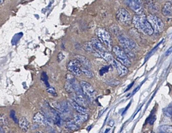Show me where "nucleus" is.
<instances>
[{
    "label": "nucleus",
    "mask_w": 172,
    "mask_h": 133,
    "mask_svg": "<svg viewBox=\"0 0 172 133\" xmlns=\"http://www.w3.org/2000/svg\"><path fill=\"white\" fill-rule=\"evenodd\" d=\"M132 23L138 31L145 35L152 36L153 34L154 30L143 13L134 15L132 18Z\"/></svg>",
    "instance_id": "obj_1"
},
{
    "label": "nucleus",
    "mask_w": 172,
    "mask_h": 133,
    "mask_svg": "<svg viewBox=\"0 0 172 133\" xmlns=\"http://www.w3.org/2000/svg\"><path fill=\"white\" fill-rule=\"evenodd\" d=\"M111 30L114 34L117 36V38L118 39V42L125 51L130 52L131 49L136 47V43L135 42L125 36L124 34L121 33L119 32L118 27L114 26Z\"/></svg>",
    "instance_id": "obj_2"
},
{
    "label": "nucleus",
    "mask_w": 172,
    "mask_h": 133,
    "mask_svg": "<svg viewBox=\"0 0 172 133\" xmlns=\"http://www.w3.org/2000/svg\"><path fill=\"white\" fill-rule=\"evenodd\" d=\"M96 34L98 39L104 45L105 49L108 50L112 49V39L110 34L108 31L104 28H97L96 30Z\"/></svg>",
    "instance_id": "obj_3"
},
{
    "label": "nucleus",
    "mask_w": 172,
    "mask_h": 133,
    "mask_svg": "<svg viewBox=\"0 0 172 133\" xmlns=\"http://www.w3.org/2000/svg\"><path fill=\"white\" fill-rule=\"evenodd\" d=\"M116 18L119 23L124 26H129L132 23V18L125 8H119L116 13Z\"/></svg>",
    "instance_id": "obj_4"
},
{
    "label": "nucleus",
    "mask_w": 172,
    "mask_h": 133,
    "mask_svg": "<svg viewBox=\"0 0 172 133\" xmlns=\"http://www.w3.org/2000/svg\"><path fill=\"white\" fill-rule=\"evenodd\" d=\"M112 50L117 56V60H118V62H120L127 67L131 65V62L123 49L118 46H115L112 48Z\"/></svg>",
    "instance_id": "obj_5"
},
{
    "label": "nucleus",
    "mask_w": 172,
    "mask_h": 133,
    "mask_svg": "<svg viewBox=\"0 0 172 133\" xmlns=\"http://www.w3.org/2000/svg\"><path fill=\"white\" fill-rule=\"evenodd\" d=\"M148 21L151 24L155 32L159 33L164 30V24L161 18L156 16L153 14H150L147 17Z\"/></svg>",
    "instance_id": "obj_6"
},
{
    "label": "nucleus",
    "mask_w": 172,
    "mask_h": 133,
    "mask_svg": "<svg viewBox=\"0 0 172 133\" xmlns=\"http://www.w3.org/2000/svg\"><path fill=\"white\" fill-rule=\"evenodd\" d=\"M80 83L84 96L91 100L94 99L96 97V92L92 85L85 81H82Z\"/></svg>",
    "instance_id": "obj_7"
},
{
    "label": "nucleus",
    "mask_w": 172,
    "mask_h": 133,
    "mask_svg": "<svg viewBox=\"0 0 172 133\" xmlns=\"http://www.w3.org/2000/svg\"><path fill=\"white\" fill-rule=\"evenodd\" d=\"M82 65L77 59H73L69 62L67 65V69L71 74L75 76H80L82 74Z\"/></svg>",
    "instance_id": "obj_8"
},
{
    "label": "nucleus",
    "mask_w": 172,
    "mask_h": 133,
    "mask_svg": "<svg viewBox=\"0 0 172 133\" xmlns=\"http://www.w3.org/2000/svg\"><path fill=\"white\" fill-rule=\"evenodd\" d=\"M126 4L137 14H143L141 0H125Z\"/></svg>",
    "instance_id": "obj_9"
},
{
    "label": "nucleus",
    "mask_w": 172,
    "mask_h": 133,
    "mask_svg": "<svg viewBox=\"0 0 172 133\" xmlns=\"http://www.w3.org/2000/svg\"><path fill=\"white\" fill-rule=\"evenodd\" d=\"M114 66H115L118 73V76L123 77L128 73V70L127 66L123 65L121 62H118V60H114L112 62Z\"/></svg>",
    "instance_id": "obj_10"
},
{
    "label": "nucleus",
    "mask_w": 172,
    "mask_h": 133,
    "mask_svg": "<svg viewBox=\"0 0 172 133\" xmlns=\"http://www.w3.org/2000/svg\"><path fill=\"white\" fill-rule=\"evenodd\" d=\"M90 42H91L93 49H94V52H99V51H101V52L107 51V49H105V47L100 42L98 39H96V38H92Z\"/></svg>",
    "instance_id": "obj_11"
},
{
    "label": "nucleus",
    "mask_w": 172,
    "mask_h": 133,
    "mask_svg": "<svg viewBox=\"0 0 172 133\" xmlns=\"http://www.w3.org/2000/svg\"><path fill=\"white\" fill-rule=\"evenodd\" d=\"M93 54L96 57H100L104 59L105 61L108 62H112L114 61V59L112 54H110L107 51H105V52H95Z\"/></svg>",
    "instance_id": "obj_12"
},
{
    "label": "nucleus",
    "mask_w": 172,
    "mask_h": 133,
    "mask_svg": "<svg viewBox=\"0 0 172 133\" xmlns=\"http://www.w3.org/2000/svg\"><path fill=\"white\" fill-rule=\"evenodd\" d=\"M33 121L37 123L46 125L49 123V119L41 112H37L33 117Z\"/></svg>",
    "instance_id": "obj_13"
},
{
    "label": "nucleus",
    "mask_w": 172,
    "mask_h": 133,
    "mask_svg": "<svg viewBox=\"0 0 172 133\" xmlns=\"http://www.w3.org/2000/svg\"><path fill=\"white\" fill-rule=\"evenodd\" d=\"M89 118V115L88 114L78 113L74 116V120L78 125H80L86 122Z\"/></svg>",
    "instance_id": "obj_14"
},
{
    "label": "nucleus",
    "mask_w": 172,
    "mask_h": 133,
    "mask_svg": "<svg viewBox=\"0 0 172 133\" xmlns=\"http://www.w3.org/2000/svg\"><path fill=\"white\" fill-rule=\"evenodd\" d=\"M162 13L164 16H172V3L170 2H166L162 9Z\"/></svg>",
    "instance_id": "obj_15"
},
{
    "label": "nucleus",
    "mask_w": 172,
    "mask_h": 133,
    "mask_svg": "<svg viewBox=\"0 0 172 133\" xmlns=\"http://www.w3.org/2000/svg\"><path fill=\"white\" fill-rule=\"evenodd\" d=\"M75 59L80 62L82 66H85L86 68L90 69L91 68V62L86 57L81 55H76L75 56Z\"/></svg>",
    "instance_id": "obj_16"
},
{
    "label": "nucleus",
    "mask_w": 172,
    "mask_h": 133,
    "mask_svg": "<svg viewBox=\"0 0 172 133\" xmlns=\"http://www.w3.org/2000/svg\"><path fill=\"white\" fill-rule=\"evenodd\" d=\"M73 101L83 107L85 108V107L88 105V102L86 101V99L85 98L84 95H77L74 94Z\"/></svg>",
    "instance_id": "obj_17"
},
{
    "label": "nucleus",
    "mask_w": 172,
    "mask_h": 133,
    "mask_svg": "<svg viewBox=\"0 0 172 133\" xmlns=\"http://www.w3.org/2000/svg\"><path fill=\"white\" fill-rule=\"evenodd\" d=\"M18 124L20 128L22 131H27L29 127V122L25 117H21L18 120Z\"/></svg>",
    "instance_id": "obj_18"
},
{
    "label": "nucleus",
    "mask_w": 172,
    "mask_h": 133,
    "mask_svg": "<svg viewBox=\"0 0 172 133\" xmlns=\"http://www.w3.org/2000/svg\"><path fill=\"white\" fill-rule=\"evenodd\" d=\"M71 104L73 108L79 113L88 114V110L86 108L83 107L81 105H79L76 102H75L73 100L71 101Z\"/></svg>",
    "instance_id": "obj_19"
},
{
    "label": "nucleus",
    "mask_w": 172,
    "mask_h": 133,
    "mask_svg": "<svg viewBox=\"0 0 172 133\" xmlns=\"http://www.w3.org/2000/svg\"><path fill=\"white\" fill-rule=\"evenodd\" d=\"M51 112L53 116V120L54 121V123L57 125H60L62 123V118L58 112L54 109H52Z\"/></svg>",
    "instance_id": "obj_20"
},
{
    "label": "nucleus",
    "mask_w": 172,
    "mask_h": 133,
    "mask_svg": "<svg viewBox=\"0 0 172 133\" xmlns=\"http://www.w3.org/2000/svg\"><path fill=\"white\" fill-rule=\"evenodd\" d=\"M66 127L71 131H76L79 129V127L75 121L69 120L66 122Z\"/></svg>",
    "instance_id": "obj_21"
},
{
    "label": "nucleus",
    "mask_w": 172,
    "mask_h": 133,
    "mask_svg": "<svg viewBox=\"0 0 172 133\" xmlns=\"http://www.w3.org/2000/svg\"><path fill=\"white\" fill-rule=\"evenodd\" d=\"M81 69L82 73H83L87 78H92L94 76L93 73L89 68H86L85 66H81Z\"/></svg>",
    "instance_id": "obj_22"
},
{
    "label": "nucleus",
    "mask_w": 172,
    "mask_h": 133,
    "mask_svg": "<svg viewBox=\"0 0 172 133\" xmlns=\"http://www.w3.org/2000/svg\"><path fill=\"white\" fill-rule=\"evenodd\" d=\"M65 89L69 94H74L75 91L73 89V86L72 83L66 80V82L65 84Z\"/></svg>",
    "instance_id": "obj_23"
},
{
    "label": "nucleus",
    "mask_w": 172,
    "mask_h": 133,
    "mask_svg": "<svg viewBox=\"0 0 172 133\" xmlns=\"http://www.w3.org/2000/svg\"><path fill=\"white\" fill-rule=\"evenodd\" d=\"M160 133H172V126L171 125H163L160 127Z\"/></svg>",
    "instance_id": "obj_24"
},
{
    "label": "nucleus",
    "mask_w": 172,
    "mask_h": 133,
    "mask_svg": "<svg viewBox=\"0 0 172 133\" xmlns=\"http://www.w3.org/2000/svg\"><path fill=\"white\" fill-rule=\"evenodd\" d=\"M83 48L87 52L91 53L92 54H93L94 52V49L92 45L91 42H88L84 43L83 45Z\"/></svg>",
    "instance_id": "obj_25"
},
{
    "label": "nucleus",
    "mask_w": 172,
    "mask_h": 133,
    "mask_svg": "<svg viewBox=\"0 0 172 133\" xmlns=\"http://www.w3.org/2000/svg\"><path fill=\"white\" fill-rule=\"evenodd\" d=\"M163 112L164 113V114L168 117H172V107H167L164 108L163 110Z\"/></svg>",
    "instance_id": "obj_26"
},
{
    "label": "nucleus",
    "mask_w": 172,
    "mask_h": 133,
    "mask_svg": "<svg viewBox=\"0 0 172 133\" xmlns=\"http://www.w3.org/2000/svg\"><path fill=\"white\" fill-rule=\"evenodd\" d=\"M41 79H42L43 81L44 82V83L47 86H49L48 78H47V75L46 74L45 72H43L42 75H41Z\"/></svg>",
    "instance_id": "obj_27"
},
{
    "label": "nucleus",
    "mask_w": 172,
    "mask_h": 133,
    "mask_svg": "<svg viewBox=\"0 0 172 133\" xmlns=\"http://www.w3.org/2000/svg\"><path fill=\"white\" fill-rule=\"evenodd\" d=\"M10 116L16 123H18V118H17L16 117V114H15V112L14 110H12L11 111Z\"/></svg>",
    "instance_id": "obj_28"
},
{
    "label": "nucleus",
    "mask_w": 172,
    "mask_h": 133,
    "mask_svg": "<svg viewBox=\"0 0 172 133\" xmlns=\"http://www.w3.org/2000/svg\"><path fill=\"white\" fill-rule=\"evenodd\" d=\"M47 92H49V94L52 95L53 96H57V94L56 92L55 89H54V88H49L47 89Z\"/></svg>",
    "instance_id": "obj_29"
},
{
    "label": "nucleus",
    "mask_w": 172,
    "mask_h": 133,
    "mask_svg": "<svg viewBox=\"0 0 172 133\" xmlns=\"http://www.w3.org/2000/svg\"><path fill=\"white\" fill-rule=\"evenodd\" d=\"M119 82L118 81H116V80H114V79H111V80H110V81H108L107 84L109 85L110 86H117L119 84Z\"/></svg>",
    "instance_id": "obj_30"
},
{
    "label": "nucleus",
    "mask_w": 172,
    "mask_h": 133,
    "mask_svg": "<svg viewBox=\"0 0 172 133\" xmlns=\"http://www.w3.org/2000/svg\"><path fill=\"white\" fill-rule=\"evenodd\" d=\"M64 58H65L64 55L62 53V52H60L58 55V56H57V58H58L59 62H60V61L63 60Z\"/></svg>",
    "instance_id": "obj_31"
},
{
    "label": "nucleus",
    "mask_w": 172,
    "mask_h": 133,
    "mask_svg": "<svg viewBox=\"0 0 172 133\" xmlns=\"http://www.w3.org/2000/svg\"><path fill=\"white\" fill-rule=\"evenodd\" d=\"M108 71V67L105 66V67L101 68V69L100 70V74L101 75H104V73H106Z\"/></svg>",
    "instance_id": "obj_32"
},
{
    "label": "nucleus",
    "mask_w": 172,
    "mask_h": 133,
    "mask_svg": "<svg viewBox=\"0 0 172 133\" xmlns=\"http://www.w3.org/2000/svg\"><path fill=\"white\" fill-rule=\"evenodd\" d=\"M156 117L155 116H153V117H151V118L149 119V123L150 124H153V122H154V121L156 120Z\"/></svg>",
    "instance_id": "obj_33"
},
{
    "label": "nucleus",
    "mask_w": 172,
    "mask_h": 133,
    "mask_svg": "<svg viewBox=\"0 0 172 133\" xmlns=\"http://www.w3.org/2000/svg\"><path fill=\"white\" fill-rule=\"evenodd\" d=\"M172 52V46L171 47H170L169 49H168V50L166 51V56H169V55H170V53Z\"/></svg>",
    "instance_id": "obj_34"
},
{
    "label": "nucleus",
    "mask_w": 172,
    "mask_h": 133,
    "mask_svg": "<svg viewBox=\"0 0 172 133\" xmlns=\"http://www.w3.org/2000/svg\"><path fill=\"white\" fill-rule=\"evenodd\" d=\"M114 121L111 120L109 121V124H109L110 127H113V125H114Z\"/></svg>",
    "instance_id": "obj_35"
},
{
    "label": "nucleus",
    "mask_w": 172,
    "mask_h": 133,
    "mask_svg": "<svg viewBox=\"0 0 172 133\" xmlns=\"http://www.w3.org/2000/svg\"><path fill=\"white\" fill-rule=\"evenodd\" d=\"M140 88V86H138V87H137V88H135V90H134V91H133V94H134L135 92H136L137 91H138V90H139V88Z\"/></svg>",
    "instance_id": "obj_36"
},
{
    "label": "nucleus",
    "mask_w": 172,
    "mask_h": 133,
    "mask_svg": "<svg viewBox=\"0 0 172 133\" xmlns=\"http://www.w3.org/2000/svg\"><path fill=\"white\" fill-rule=\"evenodd\" d=\"M134 84V82L133 83H131V84L130 85V86H128V88H127V90L125 91H128L130 89V88H131V86H133V85Z\"/></svg>",
    "instance_id": "obj_37"
},
{
    "label": "nucleus",
    "mask_w": 172,
    "mask_h": 133,
    "mask_svg": "<svg viewBox=\"0 0 172 133\" xmlns=\"http://www.w3.org/2000/svg\"><path fill=\"white\" fill-rule=\"evenodd\" d=\"M131 105V103H130V104H129V105H128L127 106V108H125V110H124V111L123 114H124V113H125V112L127 111V109H128V107H129V105Z\"/></svg>",
    "instance_id": "obj_38"
},
{
    "label": "nucleus",
    "mask_w": 172,
    "mask_h": 133,
    "mask_svg": "<svg viewBox=\"0 0 172 133\" xmlns=\"http://www.w3.org/2000/svg\"><path fill=\"white\" fill-rule=\"evenodd\" d=\"M0 133H4L3 130L1 127H0Z\"/></svg>",
    "instance_id": "obj_39"
},
{
    "label": "nucleus",
    "mask_w": 172,
    "mask_h": 133,
    "mask_svg": "<svg viewBox=\"0 0 172 133\" xmlns=\"http://www.w3.org/2000/svg\"><path fill=\"white\" fill-rule=\"evenodd\" d=\"M109 131H110V129H107V130H105V133H107Z\"/></svg>",
    "instance_id": "obj_40"
},
{
    "label": "nucleus",
    "mask_w": 172,
    "mask_h": 133,
    "mask_svg": "<svg viewBox=\"0 0 172 133\" xmlns=\"http://www.w3.org/2000/svg\"><path fill=\"white\" fill-rule=\"evenodd\" d=\"M4 0H0V4H2L3 3Z\"/></svg>",
    "instance_id": "obj_41"
},
{
    "label": "nucleus",
    "mask_w": 172,
    "mask_h": 133,
    "mask_svg": "<svg viewBox=\"0 0 172 133\" xmlns=\"http://www.w3.org/2000/svg\"><path fill=\"white\" fill-rule=\"evenodd\" d=\"M37 133H43V132H41V131H39V132H37Z\"/></svg>",
    "instance_id": "obj_42"
},
{
    "label": "nucleus",
    "mask_w": 172,
    "mask_h": 133,
    "mask_svg": "<svg viewBox=\"0 0 172 133\" xmlns=\"http://www.w3.org/2000/svg\"><path fill=\"white\" fill-rule=\"evenodd\" d=\"M158 1H161V0H158Z\"/></svg>",
    "instance_id": "obj_43"
}]
</instances>
